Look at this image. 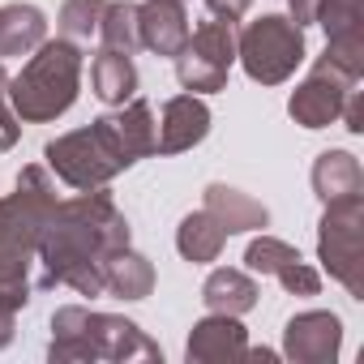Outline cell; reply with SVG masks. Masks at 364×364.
<instances>
[{
    "label": "cell",
    "instance_id": "277c9868",
    "mask_svg": "<svg viewBox=\"0 0 364 364\" xmlns=\"http://www.w3.org/2000/svg\"><path fill=\"white\" fill-rule=\"evenodd\" d=\"M82 90V52L73 39H43L18 77H9L5 95L18 120L48 124L77 103Z\"/></svg>",
    "mask_w": 364,
    "mask_h": 364
},
{
    "label": "cell",
    "instance_id": "6da1fadb",
    "mask_svg": "<svg viewBox=\"0 0 364 364\" xmlns=\"http://www.w3.org/2000/svg\"><path fill=\"white\" fill-rule=\"evenodd\" d=\"M129 245V219L116 210L112 193L99 189H77V198L56 202L48 215V228L39 236V279L35 291L52 287H73L77 296H103V262L107 253Z\"/></svg>",
    "mask_w": 364,
    "mask_h": 364
},
{
    "label": "cell",
    "instance_id": "5b68a950",
    "mask_svg": "<svg viewBox=\"0 0 364 364\" xmlns=\"http://www.w3.org/2000/svg\"><path fill=\"white\" fill-rule=\"evenodd\" d=\"M236 60L257 86H283L304 65V26L287 14H262L236 39Z\"/></svg>",
    "mask_w": 364,
    "mask_h": 364
},
{
    "label": "cell",
    "instance_id": "9c48e42d",
    "mask_svg": "<svg viewBox=\"0 0 364 364\" xmlns=\"http://www.w3.org/2000/svg\"><path fill=\"white\" fill-rule=\"evenodd\" d=\"M355 82H360V77H351V73H343L338 65H330L326 56H317L313 69H309V77L291 90L287 116H291L300 129H326V124H334V120L343 116V103H347V95H351Z\"/></svg>",
    "mask_w": 364,
    "mask_h": 364
},
{
    "label": "cell",
    "instance_id": "44dd1931",
    "mask_svg": "<svg viewBox=\"0 0 364 364\" xmlns=\"http://www.w3.org/2000/svg\"><path fill=\"white\" fill-rule=\"evenodd\" d=\"M223 245H228V232L219 228V219L210 210H193V215L180 219V228H176V249H180V257L193 262V266L219 262Z\"/></svg>",
    "mask_w": 364,
    "mask_h": 364
},
{
    "label": "cell",
    "instance_id": "30bf717a",
    "mask_svg": "<svg viewBox=\"0 0 364 364\" xmlns=\"http://www.w3.org/2000/svg\"><path fill=\"white\" fill-rule=\"evenodd\" d=\"M95 129L103 133V141L112 146V154H116V163H120V171L124 167H133L137 159H146V154H154V112H150V103L146 99H129V103H120V112H107V116H99L95 120Z\"/></svg>",
    "mask_w": 364,
    "mask_h": 364
},
{
    "label": "cell",
    "instance_id": "603a6c76",
    "mask_svg": "<svg viewBox=\"0 0 364 364\" xmlns=\"http://www.w3.org/2000/svg\"><path fill=\"white\" fill-rule=\"evenodd\" d=\"M317 22L326 39H355L364 35V0H317Z\"/></svg>",
    "mask_w": 364,
    "mask_h": 364
},
{
    "label": "cell",
    "instance_id": "5bb4252c",
    "mask_svg": "<svg viewBox=\"0 0 364 364\" xmlns=\"http://www.w3.org/2000/svg\"><path fill=\"white\" fill-rule=\"evenodd\" d=\"M137 39L154 56H176L189 39V18L180 0H146L137 5Z\"/></svg>",
    "mask_w": 364,
    "mask_h": 364
},
{
    "label": "cell",
    "instance_id": "7402d4cb",
    "mask_svg": "<svg viewBox=\"0 0 364 364\" xmlns=\"http://www.w3.org/2000/svg\"><path fill=\"white\" fill-rule=\"evenodd\" d=\"M99 48H116V52H137V5L133 0H107L103 22H99Z\"/></svg>",
    "mask_w": 364,
    "mask_h": 364
},
{
    "label": "cell",
    "instance_id": "484cf974",
    "mask_svg": "<svg viewBox=\"0 0 364 364\" xmlns=\"http://www.w3.org/2000/svg\"><path fill=\"white\" fill-rule=\"evenodd\" d=\"M279 283H283L291 296H317V291H321V274H317L304 257H300L296 266H287V270L279 274Z\"/></svg>",
    "mask_w": 364,
    "mask_h": 364
},
{
    "label": "cell",
    "instance_id": "4dcf8cb0",
    "mask_svg": "<svg viewBox=\"0 0 364 364\" xmlns=\"http://www.w3.org/2000/svg\"><path fill=\"white\" fill-rule=\"evenodd\" d=\"M180 5H185V0H180Z\"/></svg>",
    "mask_w": 364,
    "mask_h": 364
},
{
    "label": "cell",
    "instance_id": "d6986e66",
    "mask_svg": "<svg viewBox=\"0 0 364 364\" xmlns=\"http://www.w3.org/2000/svg\"><path fill=\"white\" fill-rule=\"evenodd\" d=\"M90 90L103 99V103H129L137 95V65L129 52H116V48H99V56L90 60Z\"/></svg>",
    "mask_w": 364,
    "mask_h": 364
},
{
    "label": "cell",
    "instance_id": "ac0fdd59",
    "mask_svg": "<svg viewBox=\"0 0 364 364\" xmlns=\"http://www.w3.org/2000/svg\"><path fill=\"white\" fill-rule=\"evenodd\" d=\"M202 304L206 313H228V317H245L249 309H257V283L249 279V270H210V279L202 283Z\"/></svg>",
    "mask_w": 364,
    "mask_h": 364
},
{
    "label": "cell",
    "instance_id": "f546056e",
    "mask_svg": "<svg viewBox=\"0 0 364 364\" xmlns=\"http://www.w3.org/2000/svg\"><path fill=\"white\" fill-rule=\"evenodd\" d=\"M14 343V309H0V347Z\"/></svg>",
    "mask_w": 364,
    "mask_h": 364
},
{
    "label": "cell",
    "instance_id": "9a60e30c",
    "mask_svg": "<svg viewBox=\"0 0 364 364\" xmlns=\"http://www.w3.org/2000/svg\"><path fill=\"white\" fill-rule=\"evenodd\" d=\"M202 210H210L228 236H236V232H262L270 223V210L257 198H249V193H240L232 185H206V206Z\"/></svg>",
    "mask_w": 364,
    "mask_h": 364
},
{
    "label": "cell",
    "instance_id": "52a82bcc",
    "mask_svg": "<svg viewBox=\"0 0 364 364\" xmlns=\"http://www.w3.org/2000/svg\"><path fill=\"white\" fill-rule=\"evenodd\" d=\"M176 77L180 86H185L189 95H215L228 86V73L236 65V35H232V22H202L189 31L185 48H180L176 56Z\"/></svg>",
    "mask_w": 364,
    "mask_h": 364
},
{
    "label": "cell",
    "instance_id": "4fadbf2b",
    "mask_svg": "<svg viewBox=\"0 0 364 364\" xmlns=\"http://www.w3.org/2000/svg\"><path fill=\"white\" fill-rule=\"evenodd\" d=\"M249 351V334L240 326V317H228V313H206L193 334H189V364H232V360H245Z\"/></svg>",
    "mask_w": 364,
    "mask_h": 364
},
{
    "label": "cell",
    "instance_id": "ba28073f",
    "mask_svg": "<svg viewBox=\"0 0 364 364\" xmlns=\"http://www.w3.org/2000/svg\"><path fill=\"white\" fill-rule=\"evenodd\" d=\"M43 159L69 189H99L112 176H120V163H116L112 146L103 141V133L95 129V120H90V129H73V133L48 141Z\"/></svg>",
    "mask_w": 364,
    "mask_h": 364
},
{
    "label": "cell",
    "instance_id": "2e32d148",
    "mask_svg": "<svg viewBox=\"0 0 364 364\" xmlns=\"http://www.w3.org/2000/svg\"><path fill=\"white\" fill-rule=\"evenodd\" d=\"M313 193L321 202H338V198H355L364 193V171L360 159L351 150H321L313 163Z\"/></svg>",
    "mask_w": 364,
    "mask_h": 364
},
{
    "label": "cell",
    "instance_id": "83f0119b",
    "mask_svg": "<svg viewBox=\"0 0 364 364\" xmlns=\"http://www.w3.org/2000/svg\"><path fill=\"white\" fill-rule=\"evenodd\" d=\"M343 129L347 133H364V99H360V90L351 86V95H347V103H343Z\"/></svg>",
    "mask_w": 364,
    "mask_h": 364
},
{
    "label": "cell",
    "instance_id": "7a4b0ae2",
    "mask_svg": "<svg viewBox=\"0 0 364 364\" xmlns=\"http://www.w3.org/2000/svg\"><path fill=\"white\" fill-rule=\"evenodd\" d=\"M56 202H60L56 185L39 163L22 167L14 193L0 198V309L18 313L31 304V291H35L31 270H35L39 236Z\"/></svg>",
    "mask_w": 364,
    "mask_h": 364
},
{
    "label": "cell",
    "instance_id": "8992f818",
    "mask_svg": "<svg viewBox=\"0 0 364 364\" xmlns=\"http://www.w3.org/2000/svg\"><path fill=\"white\" fill-rule=\"evenodd\" d=\"M317 257L326 274L347 287V296H364V193L326 202L317 223Z\"/></svg>",
    "mask_w": 364,
    "mask_h": 364
},
{
    "label": "cell",
    "instance_id": "cb8c5ba5",
    "mask_svg": "<svg viewBox=\"0 0 364 364\" xmlns=\"http://www.w3.org/2000/svg\"><path fill=\"white\" fill-rule=\"evenodd\" d=\"M103 9H107V0H65V5H60V35L73 39V43L99 39Z\"/></svg>",
    "mask_w": 364,
    "mask_h": 364
},
{
    "label": "cell",
    "instance_id": "4316f807",
    "mask_svg": "<svg viewBox=\"0 0 364 364\" xmlns=\"http://www.w3.org/2000/svg\"><path fill=\"white\" fill-rule=\"evenodd\" d=\"M5 86H9V73H5V65H0V154L14 150V146H18V133H22V120L14 116Z\"/></svg>",
    "mask_w": 364,
    "mask_h": 364
},
{
    "label": "cell",
    "instance_id": "3957f363",
    "mask_svg": "<svg viewBox=\"0 0 364 364\" xmlns=\"http://www.w3.org/2000/svg\"><path fill=\"white\" fill-rule=\"evenodd\" d=\"M52 364H86V360H163L159 343L141 334L137 321L116 317V313H90L82 304L56 309L52 317V343H48Z\"/></svg>",
    "mask_w": 364,
    "mask_h": 364
},
{
    "label": "cell",
    "instance_id": "e0dca14e",
    "mask_svg": "<svg viewBox=\"0 0 364 364\" xmlns=\"http://www.w3.org/2000/svg\"><path fill=\"white\" fill-rule=\"evenodd\" d=\"M103 291L116 296V300H146L154 291V266H150V257L133 253L129 245L116 249V253H107V262H103Z\"/></svg>",
    "mask_w": 364,
    "mask_h": 364
},
{
    "label": "cell",
    "instance_id": "8fae6325",
    "mask_svg": "<svg viewBox=\"0 0 364 364\" xmlns=\"http://www.w3.org/2000/svg\"><path fill=\"white\" fill-rule=\"evenodd\" d=\"M343 347V321L326 309L296 313L283 330V355L296 364H330Z\"/></svg>",
    "mask_w": 364,
    "mask_h": 364
},
{
    "label": "cell",
    "instance_id": "f1b7e54d",
    "mask_svg": "<svg viewBox=\"0 0 364 364\" xmlns=\"http://www.w3.org/2000/svg\"><path fill=\"white\" fill-rule=\"evenodd\" d=\"M287 5H291V22H296V26L317 22V0H287Z\"/></svg>",
    "mask_w": 364,
    "mask_h": 364
},
{
    "label": "cell",
    "instance_id": "ffe728a7",
    "mask_svg": "<svg viewBox=\"0 0 364 364\" xmlns=\"http://www.w3.org/2000/svg\"><path fill=\"white\" fill-rule=\"evenodd\" d=\"M48 39V18L35 5H5L0 9V60L31 56Z\"/></svg>",
    "mask_w": 364,
    "mask_h": 364
},
{
    "label": "cell",
    "instance_id": "d4e9b609",
    "mask_svg": "<svg viewBox=\"0 0 364 364\" xmlns=\"http://www.w3.org/2000/svg\"><path fill=\"white\" fill-rule=\"evenodd\" d=\"M300 262V249H291L287 240H274V236H257L249 249H245V266L253 270V274H270V279H279L287 266H296Z\"/></svg>",
    "mask_w": 364,
    "mask_h": 364
},
{
    "label": "cell",
    "instance_id": "7c38bea8",
    "mask_svg": "<svg viewBox=\"0 0 364 364\" xmlns=\"http://www.w3.org/2000/svg\"><path fill=\"white\" fill-rule=\"evenodd\" d=\"M210 133V107L198 95H176L163 103V120L154 124V154H180L206 141Z\"/></svg>",
    "mask_w": 364,
    "mask_h": 364
}]
</instances>
